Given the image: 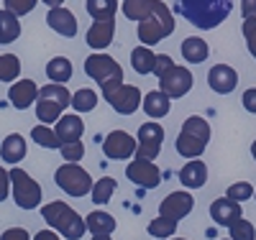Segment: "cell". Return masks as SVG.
Here are the masks:
<instances>
[{
    "label": "cell",
    "instance_id": "1",
    "mask_svg": "<svg viewBox=\"0 0 256 240\" xmlns=\"http://www.w3.org/2000/svg\"><path fill=\"white\" fill-rule=\"evenodd\" d=\"M180 13L202 31L218 28L233 10V0H177Z\"/></svg>",
    "mask_w": 256,
    "mask_h": 240
},
{
    "label": "cell",
    "instance_id": "2",
    "mask_svg": "<svg viewBox=\"0 0 256 240\" xmlns=\"http://www.w3.org/2000/svg\"><path fill=\"white\" fill-rule=\"evenodd\" d=\"M138 41L144 46H154V43H162L166 36L174 33V15L169 10V5L164 0H154V8L144 20H138Z\"/></svg>",
    "mask_w": 256,
    "mask_h": 240
},
{
    "label": "cell",
    "instance_id": "3",
    "mask_svg": "<svg viewBox=\"0 0 256 240\" xmlns=\"http://www.w3.org/2000/svg\"><path fill=\"white\" fill-rule=\"evenodd\" d=\"M210 143V123L200 115H190L182 123V130L177 136V154L182 159H200Z\"/></svg>",
    "mask_w": 256,
    "mask_h": 240
},
{
    "label": "cell",
    "instance_id": "4",
    "mask_svg": "<svg viewBox=\"0 0 256 240\" xmlns=\"http://www.w3.org/2000/svg\"><path fill=\"white\" fill-rule=\"evenodd\" d=\"M41 217L46 220V225H52V230H56L59 235H64L67 240H80L88 230L82 217L64 202H49L41 207Z\"/></svg>",
    "mask_w": 256,
    "mask_h": 240
},
{
    "label": "cell",
    "instance_id": "5",
    "mask_svg": "<svg viewBox=\"0 0 256 240\" xmlns=\"http://www.w3.org/2000/svg\"><path fill=\"white\" fill-rule=\"evenodd\" d=\"M67 105H72V95L64 84H44L38 87V97H36V118L49 125V123H56L62 118V113L67 110Z\"/></svg>",
    "mask_w": 256,
    "mask_h": 240
},
{
    "label": "cell",
    "instance_id": "6",
    "mask_svg": "<svg viewBox=\"0 0 256 240\" xmlns=\"http://www.w3.org/2000/svg\"><path fill=\"white\" fill-rule=\"evenodd\" d=\"M84 72H88L90 79H95V82L100 84L102 92L123 82V69H120V64H118L113 56L100 54V51H95V54H90L88 59H84Z\"/></svg>",
    "mask_w": 256,
    "mask_h": 240
},
{
    "label": "cell",
    "instance_id": "7",
    "mask_svg": "<svg viewBox=\"0 0 256 240\" xmlns=\"http://www.w3.org/2000/svg\"><path fill=\"white\" fill-rule=\"evenodd\" d=\"M54 182L62 192H67L70 197H84L92 189V179L80 164H62L54 174Z\"/></svg>",
    "mask_w": 256,
    "mask_h": 240
},
{
    "label": "cell",
    "instance_id": "8",
    "mask_svg": "<svg viewBox=\"0 0 256 240\" xmlns=\"http://www.w3.org/2000/svg\"><path fill=\"white\" fill-rule=\"evenodd\" d=\"M10 189H13V200L20 210H36L41 205V187L34 182V177L24 169H10Z\"/></svg>",
    "mask_w": 256,
    "mask_h": 240
},
{
    "label": "cell",
    "instance_id": "9",
    "mask_svg": "<svg viewBox=\"0 0 256 240\" xmlns=\"http://www.w3.org/2000/svg\"><path fill=\"white\" fill-rule=\"evenodd\" d=\"M102 95H105V100L110 102V107H113L118 115H134L138 107H141V100H144L138 87L123 84V82L116 84V87H110V90H105Z\"/></svg>",
    "mask_w": 256,
    "mask_h": 240
},
{
    "label": "cell",
    "instance_id": "10",
    "mask_svg": "<svg viewBox=\"0 0 256 240\" xmlns=\"http://www.w3.org/2000/svg\"><path fill=\"white\" fill-rule=\"evenodd\" d=\"M138 146H136V159H146V161H154L162 151L164 143V128L159 123H144L138 128V136H136Z\"/></svg>",
    "mask_w": 256,
    "mask_h": 240
},
{
    "label": "cell",
    "instance_id": "11",
    "mask_svg": "<svg viewBox=\"0 0 256 240\" xmlns=\"http://www.w3.org/2000/svg\"><path fill=\"white\" fill-rule=\"evenodd\" d=\"M192 82H195V77L190 74V69L174 64L172 69L164 72V74L159 77V90H162L164 95H169L172 100H177V97H184V95L192 90Z\"/></svg>",
    "mask_w": 256,
    "mask_h": 240
},
{
    "label": "cell",
    "instance_id": "12",
    "mask_svg": "<svg viewBox=\"0 0 256 240\" xmlns=\"http://www.w3.org/2000/svg\"><path fill=\"white\" fill-rule=\"evenodd\" d=\"M136 146L138 141L126 133V130H110L102 141V154L108 159H116V161H128L131 156H136Z\"/></svg>",
    "mask_w": 256,
    "mask_h": 240
},
{
    "label": "cell",
    "instance_id": "13",
    "mask_svg": "<svg viewBox=\"0 0 256 240\" xmlns=\"http://www.w3.org/2000/svg\"><path fill=\"white\" fill-rule=\"evenodd\" d=\"M126 177L131 179L134 184H138L141 189H156L162 184V171L154 161L146 159H134L131 164L126 166Z\"/></svg>",
    "mask_w": 256,
    "mask_h": 240
},
{
    "label": "cell",
    "instance_id": "14",
    "mask_svg": "<svg viewBox=\"0 0 256 240\" xmlns=\"http://www.w3.org/2000/svg\"><path fill=\"white\" fill-rule=\"evenodd\" d=\"M192 207H195V200H192V194L190 192H172V194H166V197L162 200L159 205V215L162 217H169V220H184V217L192 212Z\"/></svg>",
    "mask_w": 256,
    "mask_h": 240
},
{
    "label": "cell",
    "instance_id": "15",
    "mask_svg": "<svg viewBox=\"0 0 256 240\" xmlns=\"http://www.w3.org/2000/svg\"><path fill=\"white\" fill-rule=\"evenodd\" d=\"M208 84H210V90L212 92H218V95H228L236 90V84H238V72L228 67V64H216L210 72H208Z\"/></svg>",
    "mask_w": 256,
    "mask_h": 240
},
{
    "label": "cell",
    "instance_id": "16",
    "mask_svg": "<svg viewBox=\"0 0 256 240\" xmlns=\"http://www.w3.org/2000/svg\"><path fill=\"white\" fill-rule=\"evenodd\" d=\"M113 36H116V18H108V20H92V26L88 28V46L95 49V51H102L113 43Z\"/></svg>",
    "mask_w": 256,
    "mask_h": 240
},
{
    "label": "cell",
    "instance_id": "17",
    "mask_svg": "<svg viewBox=\"0 0 256 240\" xmlns=\"http://www.w3.org/2000/svg\"><path fill=\"white\" fill-rule=\"evenodd\" d=\"M36 97H38V87L34 79H20V82H13L10 90H8V100L16 110H26V107L36 105Z\"/></svg>",
    "mask_w": 256,
    "mask_h": 240
},
{
    "label": "cell",
    "instance_id": "18",
    "mask_svg": "<svg viewBox=\"0 0 256 240\" xmlns=\"http://www.w3.org/2000/svg\"><path fill=\"white\" fill-rule=\"evenodd\" d=\"M46 23H49V28H52V31H56V33H59V36H64V38L77 36V18H74V13H72V10H67V8H62V5L49 10Z\"/></svg>",
    "mask_w": 256,
    "mask_h": 240
},
{
    "label": "cell",
    "instance_id": "19",
    "mask_svg": "<svg viewBox=\"0 0 256 240\" xmlns=\"http://www.w3.org/2000/svg\"><path fill=\"white\" fill-rule=\"evenodd\" d=\"M210 217H212V223L216 225H223L228 228L233 220H238L241 217V202H233L228 197H220L210 205Z\"/></svg>",
    "mask_w": 256,
    "mask_h": 240
},
{
    "label": "cell",
    "instance_id": "20",
    "mask_svg": "<svg viewBox=\"0 0 256 240\" xmlns=\"http://www.w3.org/2000/svg\"><path fill=\"white\" fill-rule=\"evenodd\" d=\"M180 182H182L187 189H200V187H205V182H208V166H205V161L190 159V161L182 166V171H180Z\"/></svg>",
    "mask_w": 256,
    "mask_h": 240
},
{
    "label": "cell",
    "instance_id": "21",
    "mask_svg": "<svg viewBox=\"0 0 256 240\" xmlns=\"http://www.w3.org/2000/svg\"><path fill=\"white\" fill-rule=\"evenodd\" d=\"M54 133L59 136V143H70V141H80L84 133V123L80 115H62L54 125Z\"/></svg>",
    "mask_w": 256,
    "mask_h": 240
},
{
    "label": "cell",
    "instance_id": "22",
    "mask_svg": "<svg viewBox=\"0 0 256 240\" xmlns=\"http://www.w3.org/2000/svg\"><path fill=\"white\" fill-rule=\"evenodd\" d=\"M141 107L146 110L148 118H164V115H169V110H172V97L164 95L162 90L146 92L144 100H141Z\"/></svg>",
    "mask_w": 256,
    "mask_h": 240
},
{
    "label": "cell",
    "instance_id": "23",
    "mask_svg": "<svg viewBox=\"0 0 256 240\" xmlns=\"http://www.w3.org/2000/svg\"><path fill=\"white\" fill-rule=\"evenodd\" d=\"M0 159L6 164H20L26 159V138L18 133L6 136V141L0 143Z\"/></svg>",
    "mask_w": 256,
    "mask_h": 240
},
{
    "label": "cell",
    "instance_id": "24",
    "mask_svg": "<svg viewBox=\"0 0 256 240\" xmlns=\"http://www.w3.org/2000/svg\"><path fill=\"white\" fill-rule=\"evenodd\" d=\"M182 56H184V61H190V64H202V61L210 56L208 41H202L200 36H187V38L182 41Z\"/></svg>",
    "mask_w": 256,
    "mask_h": 240
},
{
    "label": "cell",
    "instance_id": "25",
    "mask_svg": "<svg viewBox=\"0 0 256 240\" xmlns=\"http://www.w3.org/2000/svg\"><path fill=\"white\" fill-rule=\"evenodd\" d=\"M84 225H88V230L92 235H110L118 225H116V217L108 215V212H102V210H95L90 212L88 217H84Z\"/></svg>",
    "mask_w": 256,
    "mask_h": 240
},
{
    "label": "cell",
    "instance_id": "26",
    "mask_svg": "<svg viewBox=\"0 0 256 240\" xmlns=\"http://www.w3.org/2000/svg\"><path fill=\"white\" fill-rule=\"evenodd\" d=\"M20 36V20L8 8H0V43H13Z\"/></svg>",
    "mask_w": 256,
    "mask_h": 240
},
{
    "label": "cell",
    "instance_id": "27",
    "mask_svg": "<svg viewBox=\"0 0 256 240\" xmlns=\"http://www.w3.org/2000/svg\"><path fill=\"white\" fill-rule=\"evenodd\" d=\"M154 59H156V54L152 51V46H136L134 51H131V67H134V72H138V74H152V69H154Z\"/></svg>",
    "mask_w": 256,
    "mask_h": 240
},
{
    "label": "cell",
    "instance_id": "28",
    "mask_svg": "<svg viewBox=\"0 0 256 240\" xmlns=\"http://www.w3.org/2000/svg\"><path fill=\"white\" fill-rule=\"evenodd\" d=\"M84 10L92 15V20H108L118 13V0H84Z\"/></svg>",
    "mask_w": 256,
    "mask_h": 240
},
{
    "label": "cell",
    "instance_id": "29",
    "mask_svg": "<svg viewBox=\"0 0 256 240\" xmlns=\"http://www.w3.org/2000/svg\"><path fill=\"white\" fill-rule=\"evenodd\" d=\"M46 77L56 84H64L72 79V61L67 56H54L49 64H46Z\"/></svg>",
    "mask_w": 256,
    "mask_h": 240
},
{
    "label": "cell",
    "instance_id": "30",
    "mask_svg": "<svg viewBox=\"0 0 256 240\" xmlns=\"http://www.w3.org/2000/svg\"><path fill=\"white\" fill-rule=\"evenodd\" d=\"M116 179L113 177H102V179H98L95 184H92V189H90V197H92V202L95 205H108L110 202V197L116 194Z\"/></svg>",
    "mask_w": 256,
    "mask_h": 240
},
{
    "label": "cell",
    "instance_id": "31",
    "mask_svg": "<svg viewBox=\"0 0 256 240\" xmlns=\"http://www.w3.org/2000/svg\"><path fill=\"white\" fill-rule=\"evenodd\" d=\"M146 230H148V235L152 238H159V240H169V238H174V233H177V223L174 220H169V217H156V220H152L146 225Z\"/></svg>",
    "mask_w": 256,
    "mask_h": 240
},
{
    "label": "cell",
    "instance_id": "32",
    "mask_svg": "<svg viewBox=\"0 0 256 240\" xmlns=\"http://www.w3.org/2000/svg\"><path fill=\"white\" fill-rule=\"evenodd\" d=\"M154 8V0H123V13L128 20H144Z\"/></svg>",
    "mask_w": 256,
    "mask_h": 240
},
{
    "label": "cell",
    "instance_id": "33",
    "mask_svg": "<svg viewBox=\"0 0 256 240\" xmlns=\"http://www.w3.org/2000/svg\"><path fill=\"white\" fill-rule=\"evenodd\" d=\"M31 138H34V143H38L41 148H59L62 143H59V136L54 133V128H49V125H34L31 128Z\"/></svg>",
    "mask_w": 256,
    "mask_h": 240
},
{
    "label": "cell",
    "instance_id": "34",
    "mask_svg": "<svg viewBox=\"0 0 256 240\" xmlns=\"http://www.w3.org/2000/svg\"><path fill=\"white\" fill-rule=\"evenodd\" d=\"M95 105H98V92L95 90L82 87V90H77L72 95V107L77 113H90V110H95Z\"/></svg>",
    "mask_w": 256,
    "mask_h": 240
},
{
    "label": "cell",
    "instance_id": "35",
    "mask_svg": "<svg viewBox=\"0 0 256 240\" xmlns=\"http://www.w3.org/2000/svg\"><path fill=\"white\" fill-rule=\"evenodd\" d=\"M20 74V61L16 54H0V82H16Z\"/></svg>",
    "mask_w": 256,
    "mask_h": 240
},
{
    "label": "cell",
    "instance_id": "36",
    "mask_svg": "<svg viewBox=\"0 0 256 240\" xmlns=\"http://www.w3.org/2000/svg\"><path fill=\"white\" fill-rule=\"evenodd\" d=\"M228 230H230V240H256V228L248 220H244V217L233 220Z\"/></svg>",
    "mask_w": 256,
    "mask_h": 240
},
{
    "label": "cell",
    "instance_id": "37",
    "mask_svg": "<svg viewBox=\"0 0 256 240\" xmlns=\"http://www.w3.org/2000/svg\"><path fill=\"white\" fill-rule=\"evenodd\" d=\"M59 154H62V159L67 161V164H77V161H82V156H84V146H82L80 141L62 143V146H59Z\"/></svg>",
    "mask_w": 256,
    "mask_h": 240
},
{
    "label": "cell",
    "instance_id": "38",
    "mask_svg": "<svg viewBox=\"0 0 256 240\" xmlns=\"http://www.w3.org/2000/svg\"><path fill=\"white\" fill-rule=\"evenodd\" d=\"M226 197L233 200V202H246L254 197V187L248 182H236V184H230L228 192H226Z\"/></svg>",
    "mask_w": 256,
    "mask_h": 240
},
{
    "label": "cell",
    "instance_id": "39",
    "mask_svg": "<svg viewBox=\"0 0 256 240\" xmlns=\"http://www.w3.org/2000/svg\"><path fill=\"white\" fill-rule=\"evenodd\" d=\"M241 31H244V38H246V46H248L251 56L256 59V15L244 18V26H241Z\"/></svg>",
    "mask_w": 256,
    "mask_h": 240
},
{
    "label": "cell",
    "instance_id": "40",
    "mask_svg": "<svg viewBox=\"0 0 256 240\" xmlns=\"http://www.w3.org/2000/svg\"><path fill=\"white\" fill-rule=\"evenodd\" d=\"M36 3L38 0H6V8L10 13H16V15H26V13H31L36 8Z\"/></svg>",
    "mask_w": 256,
    "mask_h": 240
},
{
    "label": "cell",
    "instance_id": "41",
    "mask_svg": "<svg viewBox=\"0 0 256 240\" xmlns=\"http://www.w3.org/2000/svg\"><path fill=\"white\" fill-rule=\"evenodd\" d=\"M174 67V59L169 56V54H156V59H154V69H152V74H156V77H162L164 72H169Z\"/></svg>",
    "mask_w": 256,
    "mask_h": 240
},
{
    "label": "cell",
    "instance_id": "42",
    "mask_svg": "<svg viewBox=\"0 0 256 240\" xmlns=\"http://www.w3.org/2000/svg\"><path fill=\"white\" fill-rule=\"evenodd\" d=\"M8 194H10V171L0 166V202H6Z\"/></svg>",
    "mask_w": 256,
    "mask_h": 240
},
{
    "label": "cell",
    "instance_id": "43",
    "mask_svg": "<svg viewBox=\"0 0 256 240\" xmlns=\"http://www.w3.org/2000/svg\"><path fill=\"white\" fill-rule=\"evenodd\" d=\"M0 240H31V238L24 228H10V230H6L3 235H0Z\"/></svg>",
    "mask_w": 256,
    "mask_h": 240
},
{
    "label": "cell",
    "instance_id": "44",
    "mask_svg": "<svg viewBox=\"0 0 256 240\" xmlns=\"http://www.w3.org/2000/svg\"><path fill=\"white\" fill-rule=\"evenodd\" d=\"M241 102H244V107H246L248 113H254V115H256V90H254V87H251V90H246V92H244Z\"/></svg>",
    "mask_w": 256,
    "mask_h": 240
},
{
    "label": "cell",
    "instance_id": "45",
    "mask_svg": "<svg viewBox=\"0 0 256 240\" xmlns=\"http://www.w3.org/2000/svg\"><path fill=\"white\" fill-rule=\"evenodd\" d=\"M241 15L244 18L256 15V0H241Z\"/></svg>",
    "mask_w": 256,
    "mask_h": 240
},
{
    "label": "cell",
    "instance_id": "46",
    "mask_svg": "<svg viewBox=\"0 0 256 240\" xmlns=\"http://www.w3.org/2000/svg\"><path fill=\"white\" fill-rule=\"evenodd\" d=\"M34 240H62V238H59L56 230H41V233L34 235Z\"/></svg>",
    "mask_w": 256,
    "mask_h": 240
},
{
    "label": "cell",
    "instance_id": "47",
    "mask_svg": "<svg viewBox=\"0 0 256 240\" xmlns=\"http://www.w3.org/2000/svg\"><path fill=\"white\" fill-rule=\"evenodd\" d=\"M41 3H44V5H49V8H59V5L64 3V0H41Z\"/></svg>",
    "mask_w": 256,
    "mask_h": 240
},
{
    "label": "cell",
    "instance_id": "48",
    "mask_svg": "<svg viewBox=\"0 0 256 240\" xmlns=\"http://www.w3.org/2000/svg\"><path fill=\"white\" fill-rule=\"evenodd\" d=\"M92 240H113L110 235H92Z\"/></svg>",
    "mask_w": 256,
    "mask_h": 240
},
{
    "label": "cell",
    "instance_id": "49",
    "mask_svg": "<svg viewBox=\"0 0 256 240\" xmlns=\"http://www.w3.org/2000/svg\"><path fill=\"white\" fill-rule=\"evenodd\" d=\"M251 156H254V159H256V141H254V143H251Z\"/></svg>",
    "mask_w": 256,
    "mask_h": 240
},
{
    "label": "cell",
    "instance_id": "50",
    "mask_svg": "<svg viewBox=\"0 0 256 240\" xmlns=\"http://www.w3.org/2000/svg\"><path fill=\"white\" fill-rule=\"evenodd\" d=\"M169 240H184V238H169Z\"/></svg>",
    "mask_w": 256,
    "mask_h": 240
},
{
    "label": "cell",
    "instance_id": "51",
    "mask_svg": "<svg viewBox=\"0 0 256 240\" xmlns=\"http://www.w3.org/2000/svg\"><path fill=\"white\" fill-rule=\"evenodd\" d=\"M254 200H256V189H254Z\"/></svg>",
    "mask_w": 256,
    "mask_h": 240
},
{
    "label": "cell",
    "instance_id": "52",
    "mask_svg": "<svg viewBox=\"0 0 256 240\" xmlns=\"http://www.w3.org/2000/svg\"><path fill=\"white\" fill-rule=\"evenodd\" d=\"M226 240H230V238H226Z\"/></svg>",
    "mask_w": 256,
    "mask_h": 240
}]
</instances>
